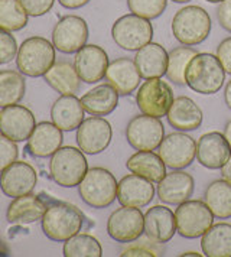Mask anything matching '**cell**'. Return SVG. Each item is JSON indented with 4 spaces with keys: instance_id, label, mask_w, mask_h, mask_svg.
I'll return each mask as SVG.
<instances>
[{
    "instance_id": "1",
    "label": "cell",
    "mask_w": 231,
    "mask_h": 257,
    "mask_svg": "<svg viewBox=\"0 0 231 257\" xmlns=\"http://www.w3.org/2000/svg\"><path fill=\"white\" fill-rule=\"evenodd\" d=\"M225 70L212 54H196L185 71V82L195 93L209 95L218 93L224 84Z\"/></svg>"
},
{
    "instance_id": "2",
    "label": "cell",
    "mask_w": 231,
    "mask_h": 257,
    "mask_svg": "<svg viewBox=\"0 0 231 257\" xmlns=\"http://www.w3.org/2000/svg\"><path fill=\"white\" fill-rule=\"evenodd\" d=\"M42 231L52 241H67L78 234L84 224L81 211L67 202H55L46 208L42 217Z\"/></svg>"
},
{
    "instance_id": "3",
    "label": "cell",
    "mask_w": 231,
    "mask_h": 257,
    "mask_svg": "<svg viewBox=\"0 0 231 257\" xmlns=\"http://www.w3.org/2000/svg\"><path fill=\"white\" fill-rule=\"evenodd\" d=\"M211 26L209 15L199 6H185L175 13L172 19L173 36L186 47L204 42L211 32Z\"/></svg>"
},
{
    "instance_id": "4",
    "label": "cell",
    "mask_w": 231,
    "mask_h": 257,
    "mask_svg": "<svg viewBox=\"0 0 231 257\" xmlns=\"http://www.w3.org/2000/svg\"><path fill=\"white\" fill-rule=\"evenodd\" d=\"M55 64V47L45 38L32 36L23 41L16 55L18 70L28 77H44Z\"/></svg>"
},
{
    "instance_id": "5",
    "label": "cell",
    "mask_w": 231,
    "mask_h": 257,
    "mask_svg": "<svg viewBox=\"0 0 231 257\" xmlns=\"http://www.w3.org/2000/svg\"><path fill=\"white\" fill-rule=\"evenodd\" d=\"M88 171V162L81 149L72 146L59 148L49 162V174L58 185L78 187Z\"/></svg>"
},
{
    "instance_id": "6",
    "label": "cell",
    "mask_w": 231,
    "mask_h": 257,
    "mask_svg": "<svg viewBox=\"0 0 231 257\" xmlns=\"http://www.w3.org/2000/svg\"><path fill=\"white\" fill-rule=\"evenodd\" d=\"M117 181L114 175L104 168H91L87 171L78 185L82 201L92 208H105L117 199Z\"/></svg>"
},
{
    "instance_id": "7",
    "label": "cell",
    "mask_w": 231,
    "mask_h": 257,
    "mask_svg": "<svg viewBox=\"0 0 231 257\" xmlns=\"http://www.w3.org/2000/svg\"><path fill=\"white\" fill-rule=\"evenodd\" d=\"M176 231L185 238H198L214 224V214L199 199L185 201L175 211Z\"/></svg>"
},
{
    "instance_id": "8",
    "label": "cell",
    "mask_w": 231,
    "mask_h": 257,
    "mask_svg": "<svg viewBox=\"0 0 231 257\" xmlns=\"http://www.w3.org/2000/svg\"><path fill=\"white\" fill-rule=\"evenodd\" d=\"M111 36L117 47L126 51H139L153 38V26L149 19L138 15H125L119 18L111 28Z\"/></svg>"
},
{
    "instance_id": "9",
    "label": "cell",
    "mask_w": 231,
    "mask_h": 257,
    "mask_svg": "<svg viewBox=\"0 0 231 257\" xmlns=\"http://www.w3.org/2000/svg\"><path fill=\"white\" fill-rule=\"evenodd\" d=\"M173 91L169 84L161 78H149L138 90L136 101L142 114L161 117L166 116L173 103Z\"/></svg>"
},
{
    "instance_id": "10",
    "label": "cell",
    "mask_w": 231,
    "mask_h": 257,
    "mask_svg": "<svg viewBox=\"0 0 231 257\" xmlns=\"http://www.w3.org/2000/svg\"><path fill=\"white\" fill-rule=\"evenodd\" d=\"M126 138L136 151H155L165 138V127L159 118L140 114L127 124Z\"/></svg>"
},
{
    "instance_id": "11",
    "label": "cell",
    "mask_w": 231,
    "mask_h": 257,
    "mask_svg": "<svg viewBox=\"0 0 231 257\" xmlns=\"http://www.w3.org/2000/svg\"><path fill=\"white\" fill-rule=\"evenodd\" d=\"M107 233L119 243H132L145 233V215L136 207L123 205L108 217Z\"/></svg>"
},
{
    "instance_id": "12",
    "label": "cell",
    "mask_w": 231,
    "mask_h": 257,
    "mask_svg": "<svg viewBox=\"0 0 231 257\" xmlns=\"http://www.w3.org/2000/svg\"><path fill=\"white\" fill-rule=\"evenodd\" d=\"M88 26L87 22L80 18L69 15L58 21L52 31V44L55 49L62 54H74L87 44Z\"/></svg>"
},
{
    "instance_id": "13",
    "label": "cell",
    "mask_w": 231,
    "mask_h": 257,
    "mask_svg": "<svg viewBox=\"0 0 231 257\" xmlns=\"http://www.w3.org/2000/svg\"><path fill=\"white\" fill-rule=\"evenodd\" d=\"M159 156L171 169H184L196 158L195 141L181 132H175L163 138L159 145Z\"/></svg>"
},
{
    "instance_id": "14",
    "label": "cell",
    "mask_w": 231,
    "mask_h": 257,
    "mask_svg": "<svg viewBox=\"0 0 231 257\" xmlns=\"http://www.w3.org/2000/svg\"><path fill=\"white\" fill-rule=\"evenodd\" d=\"M111 124L101 117H88L77 128L78 148L87 155H97L105 151L111 142Z\"/></svg>"
},
{
    "instance_id": "15",
    "label": "cell",
    "mask_w": 231,
    "mask_h": 257,
    "mask_svg": "<svg viewBox=\"0 0 231 257\" xmlns=\"http://www.w3.org/2000/svg\"><path fill=\"white\" fill-rule=\"evenodd\" d=\"M35 126L34 113L23 105H8L0 111V133L13 142L28 141Z\"/></svg>"
},
{
    "instance_id": "16",
    "label": "cell",
    "mask_w": 231,
    "mask_h": 257,
    "mask_svg": "<svg viewBox=\"0 0 231 257\" xmlns=\"http://www.w3.org/2000/svg\"><path fill=\"white\" fill-rule=\"evenodd\" d=\"M108 55L103 48L97 45H84L75 52L74 67L81 81L94 84L103 80L108 68Z\"/></svg>"
},
{
    "instance_id": "17",
    "label": "cell",
    "mask_w": 231,
    "mask_h": 257,
    "mask_svg": "<svg viewBox=\"0 0 231 257\" xmlns=\"http://www.w3.org/2000/svg\"><path fill=\"white\" fill-rule=\"evenodd\" d=\"M38 181L36 171L26 162H13L0 172V188L6 197L18 198L31 194Z\"/></svg>"
},
{
    "instance_id": "18",
    "label": "cell",
    "mask_w": 231,
    "mask_h": 257,
    "mask_svg": "<svg viewBox=\"0 0 231 257\" xmlns=\"http://www.w3.org/2000/svg\"><path fill=\"white\" fill-rule=\"evenodd\" d=\"M231 156V148L219 132H209L196 142V159L204 168L221 169Z\"/></svg>"
},
{
    "instance_id": "19",
    "label": "cell",
    "mask_w": 231,
    "mask_h": 257,
    "mask_svg": "<svg viewBox=\"0 0 231 257\" xmlns=\"http://www.w3.org/2000/svg\"><path fill=\"white\" fill-rule=\"evenodd\" d=\"M155 197L153 182L136 174L123 176L117 187V199L125 207L142 208Z\"/></svg>"
},
{
    "instance_id": "20",
    "label": "cell",
    "mask_w": 231,
    "mask_h": 257,
    "mask_svg": "<svg viewBox=\"0 0 231 257\" xmlns=\"http://www.w3.org/2000/svg\"><path fill=\"white\" fill-rule=\"evenodd\" d=\"M194 178L188 172L175 169L163 176L161 182H158V197L162 202L179 205L188 201L194 192Z\"/></svg>"
},
{
    "instance_id": "21",
    "label": "cell",
    "mask_w": 231,
    "mask_h": 257,
    "mask_svg": "<svg viewBox=\"0 0 231 257\" xmlns=\"http://www.w3.org/2000/svg\"><path fill=\"white\" fill-rule=\"evenodd\" d=\"M104 78L119 95H129L139 87L142 75L133 59L117 58L108 64Z\"/></svg>"
},
{
    "instance_id": "22",
    "label": "cell",
    "mask_w": 231,
    "mask_h": 257,
    "mask_svg": "<svg viewBox=\"0 0 231 257\" xmlns=\"http://www.w3.org/2000/svg\"><path fill=\"white\" fill-rule=\"evenodd\" d=\"M176 233L175 212L165 205H155L145 214V234L153 243H168Z\"/></svg>"
},
{
    "instance_id": "23",
    "label": "cell",
    "mask_w": 231,
    "mask_h": 257,
    "mask_svg": "<svg viewBox=\"0 0 231 257\" xmlns=\"http://www.w3.org/2000/svg\"><path fill=\"white\" fill-rule=\"evenodd\" d=\"M62 130L54 123L42 121L35 126L32 135L28 139L26 149L35 158H48L62 146Z\"/></svg>"
},
{
    "instance_id": "24",
    "label": "cell",
    "mask_w": 231,
    "mask_h": 257,
    "mask_svg": "<svg viewBox=\"0 0 231 257\" xmlns=\"http://www.w3.org/2000/svg\"><path fill=\"white\" fill-rule=\"evenodd\" d=\"M84 107L74 94L61 95L51 108L52 123L62 132H72L84 121Z\"/></svg>"
},
{
    "instance_id": "25",
    "label": "cell",
    "mask_w": 231,
    "mask_h": 257,
    "mask_svg": "<svg viewBox=\"0 0 231 257\" xmlns=\"http://www.w3.org/2000/svg\"><path fill=\"white\" fill-rule=\"evenodd\" d=\"M168 59H169V54L165 51V48L159 44L149 42L148 45L139 49L135 57V62L140 75L149 80V78H161L166 74Z\"/></svg>"
},
{
    "instance_id": "26",
    "label": "cell",
    "mask_w": 231,
    "mask_h": 257,
    "mask_svg": "<svg viewBox=\"0 0 231 257\" xmlns=\"http://www.w3.org/2000/svg\"><path fill=\"white\" fill-rule=\"evenodd\" d=\"M166 117L173 128L182 130V132H191L201 126L202 110L194 100L182 95L173 100Z\"/></svg>"
},
{
    "instance_id": "27",
    "label": "cell",
    "mask_w": 231,
    "mask_h": 257,
    "mask_svg": "<svg viewBox=\"0 0 231 257\" xmlns=\"http://www.w3.org/2000/svg\"><path fill=\"white\" fill-rule=\"evenodd\" d=\"M46 208L45 202L31 192L12 201L6 211V218L12 224H32L42 220Z\"/></svg>"
},
{
    "instance_id": "28",
    "label": "cell",
    "mask_w": 231,
    "mask_h": 257,
    "mask_svg": "<svg viewBox=\"0 0 231 257\" xmlns=\"http://www.w3.org/2000/svg\"><path fill=\"white\" fill-rule=\"evenodd\" d=\"M84 110L91 116H107L119 104V93L110 84L97 85L80 98Z\"/></svg>"
},
{
    "instance_id": "29",
    "label": "cell",
    "mask_w": 231,
    "mask_h": 257,
    "mask_svg": "<svg viewBox=\"0 0 231 257\" xmlns=\"http://www.w3.org/2000/svg\"><path fill=\"white\" fill-rule=\"evenodd\" d=\"M126 166L132 174L143 176L153 184L161 182L163 176L166 175V165L161 156L153 153V151H139L132 155L126 162Z\"/></svg>"
},
{
    "instance_id": "30",
    "label": "cell",
    "mask_w": 231,
    "mask_h": 257,
    "mask_svg": "<svg viewBox=\"0 0 231 257\" xmlns=\"http://www.w3.org/2000/svg\"><path fill=\"white\" fill-rule=\"evenodd\" d=\"M44 78L49 87L62 95L75 94L80 90V75L77 74L75 67L67 61L55 62L44 75Z\"/></svg>"
},
{
    "instance_id": "31",
    "label": "cell",
    "mask_w": 231,
    "mask_h": 257,
    "mask_svg": "<svg viewBox=\"0 0 231 257\" xmlns=\"http://www.w3.org/2000/svg\"><path fill=\"white\" fill-rule=\"evenodd\" d=\"M201 248L207 257H231V224H212L201 238Z\"/></svg>"
},
{
    "instance_id": "32",
    "label": "cell",
    "mask_w": 231,
    "mask_h": 257,
    "mask_svg": "<svg viewBox=\"0 0 231 257\" xmlns=\"http://www.w3.org/2000/svg\"><path fill=\"white\" fill-rule=\"evenodd\" d=\"M204 202L217 218H230L231 217V184L224 179L214 181L208 185Z\"/></svg>"
},
{
    "instance_id": "33",
    "label": "cell",
    "mask_w": 231,
    "mask_h": 257,
    "mask_svg": "<svg viewBox=\"0 0 231 257\" xmlns=\"http://www.w3.org/2000/svg\"><path fill=\"white\" fill-rule=\"evenodd\" d=\"M25 78L18 71H0V107L18 104L25 95Z\"/></svg>"
},
{
    "instance_id": "34",
    "label": "cell",
    "mask_w": 231,
    "mask_h": 257,
    "mask_svg": "<svg viewBox=\"0 0 231 257\" xmlns=\"http://www.w3.org/2000/svg\"><path fill=\"white\" fill-rule=\"evenodd\" d=\"M62 253L65 257H101L103 248L95 237L78 233L65 241Z\"/></svg>"
},
{
    "instance_id": "35",
    "label": "cell",
    "mask_w": 231,
    "mask_h": 257,
    "mask_svg": "<svg viewBox=\"0 0 231 257\" xmlns=\"http://www.w3.org/2000/svg\"><path fill=\"white\" fill-rule=\"evenodd\" d=\"M28 16L19 0H0V29L21 31L28 25Z\"/></svg>"
},
{
    "instance_id": "36",
    "label": "cell",
    "mask_w": 231,
    "mask_h": 257,
    "mask_svg": "<svg viewBox=\"0 0 231 257\" xmlns=\"http://www.w3.org/2000/svg\"><path fill=\"white\" fill-rule=\"evenodd\" d=\"M195 49L188 47H178L169 52L168 59V68H166V77L178 85H185V71L191 59L195 57Z\"/></svg>"
},
{
    "instance_id": "37",
    "label": "cell",
    "mask_w": 231,
    "mask_h": 257,
    "mask_svg": "<svg viewBox=\"0 0 231 257\" xmlns=\"http://www.w3.org/2000/svg\"><path fill=\"white\" fill-rule=\"evenodd\" d=\"M130 12L145 19H156L165 12L168 0H127Z\"/></svg>"
},
{
    "instance_id": "38",
    "label": "cell",
    "mask_w": 231,
    "mask_h": 257,
    "mask_svg": "<svg viewBox=\"0 0 231 257\" xmlns=\"http://www.w3.org/2000/svg\"><path fill=\"white\" fill-rule=\"evenodd\" d=\"M18 146L16 143L0 133V172H3L8 166H11L18 159Z\"/></svg>"
},
{
    "instance_id": "39",
    "label": "cell",
    "mask_w": 231,
    "mask_h": 257,
    "mask_svg": "<svg viewBox=\"0 0 231 257\" xmlns=\"http://www.w3.org/2000/svg\"><path fill=\"white\" fill-rule=\"evenodd\" d=\"M18 44L11 32L0 29V64H8L18 55Z\"/></svg>"
},
{
    "instance_id": "40",
    "label": "cell",
    "mask_w": 231,
    "mask_h": 257,
    "mask_svg": "<svg viewBox=\"0 0 231 257\" xmlns=\"http://www.w3.org/2000/svg\"><path fill=\"white\" fill-rule=\"evenodd\" d=\"M19 3L22 5L25 12L29 16L38 18V16H42L49 12L55 3V0H19Z\"/></svg>"
},
{
    "instance_id": "41",
    "label": "cell",
    "mask_w": 231,
    "mask_h": 257,
    "mask_svg": "<svg viewBox=\"0 0 231 257\" xmlns=\"http://www.w3.org/2000/svg\"><path fill=\"white\" fill-rule=\"evenodd\" d=\"M217 58L227 74H231V36L224 39L217 48Z\"/></svg>"
},
{
    "instance_id": "42",
    "label": "cell",
    "mask_w": 231,
    "mask_h": 257,
    "mask_svg": "<svg viewBox=\"0 0 231 257\" xmlns=\"http://www.w3.org/2000/svg\"><path fill=\"white\" fill-rule=\"evenodd\" d=\"M217 18L222 29L231 32V0H222L217 9Z\"/></svg>"
},
{
    "instance_id": "43",
    "label": "cell",
    "mask_w": 231,
    "mask_h": 257,
    "mask_svg": "<svg viewBox=\"0 0 231 257\" xmlns=\"http://www.w3.org/2000/svg\"><path fill=\"white\" fill-rule=\"evenodd\" d=\"M155 257L158 254H155V251H150L148 248L145 247H130L125 250L122 253V257Z\"/></svg>"
},
{
    "instance_id": "44",
    "label": "cell",
    "mask_w": 231,
    "mask_h": 257,
    "mask_svg": "<svg viewBox=\"0 0 231 257\" xmlns=\"http://www.w3.org/2000/svg\"><path fill=\"white\" fill-rule=\"evenodd\" d=\"M58 2L65 9H80L82 6H85L90 0H58Z\"/></svg>"
},
{
    "instance_id": "45",
    "label": "cell",
    "mask_w": 231,
    "mask_h": 257,
    "mask_svg": "<svg viewBox=\"0 0 231 257\" xmlns=\"http://www.w3.org/2000/svg\"><path fill=\"white\" fill-rule=\"evenodd\" d=\"M221 175H222L224 181H227L228 184H231V156L228 158V161L224 164V166L221 168Z\"/></svg>"
},
{
    "instance_id": "46",
    "label": "cell",
    "mask_w": 231,
    "mask_h": 257,
    "mask_svg": "<svg viewBox=\"0 0 231 257\" xmlns=\"http://www.w3.org/2000/svg\"><path fill=\"white\" fill-rule=\"evenodd\" d=\"M224 100H225V104L228 105V108L231 110V80L228 84L225 85V90H224Z\"/></svg>"
},
{
    "instance_id": "47",
    "label": "cell",
    "mask_w": 231,
    "mask_h": 257,
    "mask_svg": "<svg viewBox=\"0 0 231 257\" xmlns=\"http://www.w3.org/2000/svg\"><path fill=\"white\" fill-rule=\"evenodd\" d=\"M224 136H225V139L228 142V145H230L231 148V120L227 123V126L224 128Z\"/></svg>"
},
{
    "instance_id": "48",
    "label": "cell",
    "mask_w": 231,
    "mask_h": 257,
    "mask_svg": "<svg viewBox=\"0 0 231 257\" xmlns=\"http://www.w3.org/2000/svg\"><path fill=\"white\" fill-rule=\"evenodd\" d=\"M181 256H204V254H199V253H195V251H186V253H182Z\"/></svg>"
},
{
    "instance_id": "49",
    "label": "cell",
    "mask_w": 231,
    "mask_h": 257,
    "mask_svg": "<svg viewBox=\"0 0 231 257\" xmlns=\"http://www.w3.org/2000/svg\"><path fill=\"white\" fill-rule=\"evenodd\" d=\"M175 3H186V2H189V0H172Z\"/></svg>"
},
{
    "instance_id": "50",
    "label": "cell",
    "mask_w": 231,
    "mask_h": 257,
    "mask_svg": "<svg viewBox=\"0 0 231 257\" xmlns=\"http://www.w3.org/2000/svg\"><path fill=\"white\" fill-rule=\"evenodd\" d=\"M207 2H209V3H221L222 0H207Z\"/></svg>"
}]
</instances>
